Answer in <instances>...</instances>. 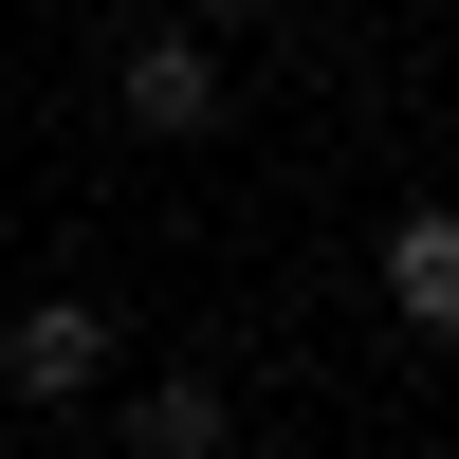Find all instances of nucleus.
<instances>
[{
    "mask_svg": "<svg viewBox=\"0 0 459 459\" xmlns=\"http://www.w3.org/2000/svg\"><path fill=\"white\" fill-rule=\"evenodd\" d=\"M110 92H129V129H166V147H184V129H221V92H239V74H221V37H203V19H147L129 56H110Z\"/></svg>",
    "mask_w": 459,
    "mask_h": 459,
    "instance_id": "nucleus-1",
    "label": "nucleus"
},
{
    "mask_svg": "<svg viewBox=\"0 0 459 459\" xmlns=\"http://www.w3.org/2000/svg\"><path fill=\"white\" fill-rule=\"evenodd\" d=\"M0 386H19V404H92L110 386V313H92V294H37V313L0 331Z\"/></svg>",
    "mask_w": 459,
    "mask_h": 459,
    "instance_id": "nucleus-2",
    "label": "nucleus"
},
{
    "mask_svg": "<svg viewBox=\"0 0 459 459\" xmlns=\"http://www.w3.org/2000/svg\"><path fill=\"white\" fill-rule=\"evenodd\" d=\"M221 441H239L221 368H166V386H129V459H221Z\"/></svg>",
    "mask_w": 459,
    "mask_h": 459,
    "instance_id": "nucleus-3",
    "label": "nucleus"
},
{
    "mask_svg": "<svg viewBox=\"0 0 459 459\" xmlns=\"http://www.w3.org/2000/svg\"><path fill=\"white\" fill-rule=\"evenodd\" d=\"M386 294H404V331L459 313V239H441V221H404V239H386Z\"/></svg>",
    "mask_w": 459,
    "mask_h": 459,
    "instance_id": "nucleus-4",
    "label": "nucleus"
},
{
    "mask_svg": "<svg viewBox=\"0 0 459 459\" xmlns=\"http://www.w3.org/2000/svg\"><path fill=\"white\" fill-rule=\"evenodd\" d=\"M166 19H203V37H239V19H257V0H166Z\"/></svg>",
    "mask_w": 459,
    "mask_h": 459,
    "instance_id": "nucleus-5",
    "label": "nucleus"
}]
</instances>
